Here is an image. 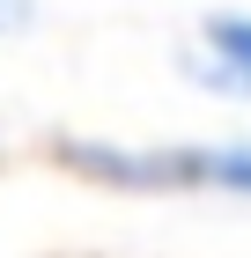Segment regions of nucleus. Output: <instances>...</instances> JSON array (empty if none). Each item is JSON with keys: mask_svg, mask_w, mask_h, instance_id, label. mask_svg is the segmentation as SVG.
Wrapping results in <instances>:
<instances>
[{"mask_svg": "<svg viewBox=\"0 0 251 258\" xmlns=\"http://www.w3.org/2000/svg\"><path fill=\"white\" fill-rule=\"evenodd\" d=\"M30 22H37V0H0V44H8V37H22Z\"/></svg>", "mask_w": 251, "mask_h": 258, "instance_id": "7ed1b4c3", "label": "nucleus"}, {"mask_svg": "<svg viewBox=\"0 0 251 258\" xmlns=\"http://www.w3.org/2000/svg\"><path fill=\"white\" fill-rule=\"evenodd\" d=\"M192 74L222 96H244L251 103V8H222V15L199 22L192 37Z\"/></svg>", "mask_w": 251, "mask_h": 258, "instance_id": "f03ea898", "label": "nucleus"}, {"mask_svg": "<svg viewBox=\"0 0 251 258\" xmlns=\"http://www.w3.org/2000/svg\"><path fill=\"white\" fill-rule=\"evenodd\" d=\"M59 162L104 192H229L251 199V140H59Z\"/></svg>", "mask_w": 251, "mask_h": 258, "instance_id": "f257e3e1", "label": "nucleus"}]
</instances>
